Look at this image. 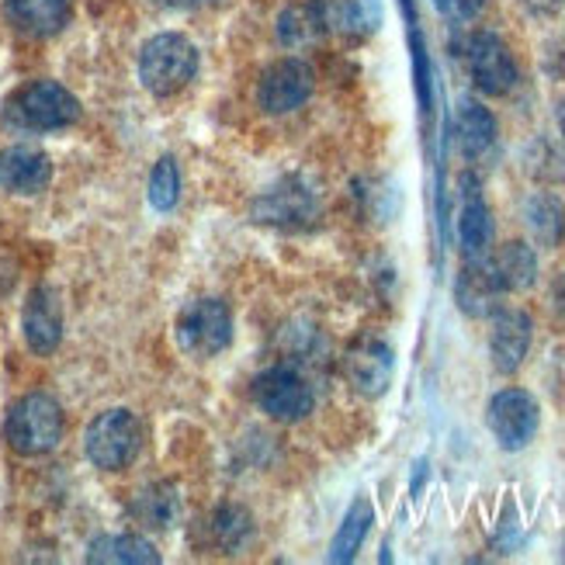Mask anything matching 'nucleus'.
I'll return each mask as SVG.
<instances>
[{"label": "nucleus", "instance_id": "18", "mask_svg": "<svg viewBox=\"0 0 565 565\" xmlns=\"http://www.w3.org/2000/svg\"><path fill=\"white\" fill-rule=\"evenodd\" d=\"M455 142L465 157H482L497 142V118L476 97H461L455 108Z\"/></svg>", "mask_w": 565, "mask_h": 565}, {"label": "nucleus", "instance_id": "23", "mask_svg": "<svg viewBox=\"0 0 565 565\" xmlns=\"http://www.w3.org/2000/svg\"><path fill=\"white\" fill-rule=\"evenodd\" d=\"M327 24L343 35H372L382 24L379 0H323Z\"/></svg>", "mask_w": 565, "mask_h": 565}, {"label": "nucleus", "instance_id": "19", "mask_svg": "<svg viewBox=\"0 0 565 565\" xmlns=\"http://www.w3.org/2000/svg\"><path fill=\"white\" fill-rule=\"evenodd\" d=\"M493 243V212L479 199V191H465V205L458 212V247L465 257H486Z\"/></svg>", "mask_w": 565, "mask_h": 565}, {"label": "nucleus", "instance_id": "29", "mask_svg": "<svg viewBox=\"0 0 565 565\" xmlns=\"http://www.w3.org/2000/svg\"><path fill=\"white\" fill-rule=\"evenodd\" d=\"M413 469H416V472H413V486H409V493H413V497H420V489H424V479H427V458H420V461H416Z\"/></svg>", "mask_w": 565, "mask_h": 565}, {"label": "nucleus", "instance_id": "6", "mask_svg": "<svg viewBox=\"0 0 565 565\" xmlns=\"http://www.w3.org/2000/svg\"><path fill=\"white\" fill-rule=\"evenodd\" d=\"M254 403L278 424H299L312 413L316 396L299 367L271 364L267 372H260L254 379Z\"/></svg>", "mask_w": 565, "mask_h": 565}, {"label": "nucleus", "instance_id": "22", "mask_svg": "<svg viewBox=\"0 0 565 565\" xmlns=\"http://www.w3.org/2000/svg\"><path fill=\"white\" fill-rule=\"evenodd\" d=\"M372 524H375V507H372V500L358 497V500L351 503V510L343 513L340 531L333 534L330 562H340V565H343V562H354V555L361 552V545H364L367 531H372Z\"/></svg>", "mask_w": 565, "mask_h": 565}, {"label": "nucleus", "instance_id": "26", "mask_svg": "<svg viewBox=\"0 0 565 565\" xmlns=\"http://www.w3.org/2000/svg\"><path fill=\"white\" fill-rule=\"evenodd\" d=\"M181 199V170L174 157H160L150 174V205L157 212H170Z\"/></svg>", "mask_w": 565, "mask_h": 565}, {"label": "nucleus", "instance_id": "30", "mask_svg": "<svg viewBox=\"0 0 565 565\" xmlns=\"http://www.w3.org/2000/svg\"><path fill=\"white\" fill-rule=\"evenodd\" d=\"M167 8H202V4H212V0H160Z\"/></svg>", "mask_w": 565, "mask_h": 565}, {"label": "nucleus", "instance_id": "11", "mask_svg": "<svg viewBox=\"0 0 565 565\" xmlns=\"http://www.w3.org/2000/svg\"><path fill=\"white\" fill-rule=\"evenodd\" d=\"M319 212L316 205V194L309 188H302L299 181H285L271 191H264L257 205H254V218L264 226H285V230H295V226H306L312 223Z\"/></svg>", "mask_w": 565, "mask_h": 565}, {"label": "nucleus", "instance_id": "4", "mask_svg": "<svg viewBox=\"0 0 565 565\" xmlns=\"http://www.w3.org/2000/svg\"><path fill=\"white\" fill-rule=\"evenodd\" d=\"M142 448V427L129 409H105L84 434V451L102 472L129 469Z\"/></svg>", "mask_w": 565, "mask_h": 565}, {"label": "nucleus", "instance_id": "31", "mask_svg": "<svg viewBox=\"0 0 565 565\" xmlns=\"http://www.w3.org/2000/svg\"><path fill=\"white\" fill-rule=\"evenodd\" d=\"M558 129H562V139H565V102L558 105Z\"/></svg>", "mask_w": 565, "mask_h": 565}, {"label": "nucleus", "instance_id": "12", "mask_svg": "<svg viewBox=\"0 0 565 565\" xmlns=\"http://www.w3.org/2000/svg\"><path fill=\"white\" fill-rule=\"evenodd\" d=\"M531 351V316L524 309H497L493 330H489V354L497 372L513 375Z\"/></svg>", "mask_w": 565, "mask_h": 565}, {"label": "nucleus", "instance_id": "24", "mask_svg": "<svg viewBox=\"0 0 565 565\" xmlns=\"http://www.w3.org/2000/svg\"><path fill=\"white\" fill-rule=\"evenodd\" d=\"M497 267V278L503 285V291H524L537 281V257L527 243L510 239L497 250V257H489Z\"/></svg>", "mask_w": 565, "mask_h": 565}, {"label": "nucleus", "instance_id": "21", "mask_svg": "<svg viewBox=\"0 0 565 565\" xmlns=\"http://www.w3.org/2000/svg\"><path fill=\"white\" fill-rule=\"evenodd\" d=\"M87 562L105 565H157L160 552L136 534H105L87 545Z\"/></svg>", "mask_w": 565, "mask_h": 565}, {"label": "nucleus", "instance_id": "1", "mask_svg": "<svg viewBox=\"0 0 565 565\" xmlns=\"http://www.w3.org/2000/svg\"><path fill=\"white\" fill-rule=\"evenodd\" d=\"M4 118L24 132H56L81 118V102L56 81H32L8 97Z\"/></svg>", "mask_w": 565, "mask_h": 565}, {"label": "nucleus", "instance_id": "27", "mask_svg": "<svg viewBox=\"0 0 565 565\" xmlns=\"http://www.w3.org/2000/svg\"><path fill=\"white\" fill-rule=\"evenodd\" d=\"M212 531H215V542L223 545V548H230V552H236V548H243V542L250 537V531H254V524H250V513L247 510H239V507H223L212 518Z\"/></svg>", "mask_w": 565, "mask_h": 565}, {"label": "nucleus", "instance_id": "14", "mask_svg": "<svg viewBox=\"0 0 565 565\" xmlns=\"http://www.w3.org/2000/svg\"><path fill=\"white\" fill-rule=\"evenodd\" d=\"M500 295H503V285L497 278V267L493 260L486 257H469V264L461 267V275L455 281V299H458V309L465 316H493L500 309Z\"/></svg>", "mask_w": 565, "mask_h": 565}, {"label": "nucleus", "instance_id": "9", "mask_svg": "<svg viewBox=\"0 0 565 565\" xmlns=\"http://www.w3.org/2000/svg\"><path fill=\"white\" fill-rule=\"evenodd\" d=\"M469 73L482 94L489 97H503L518 84V63H513V53L507 49V42L493 32H479L469 42Z\"/></svg>", "mask_w": 565, "mask_h": 565}, {"label": "nucleus", "instance_id": "7", "mask_svg": "<svg viewBox=\"0 0 565 565\" xmlns=\"http://www.w3.org/2000/svg\"><path fill=\"white\" fill-rule=\"evenodd\" d=\"M537 424H542V409L524 388H503L486 406V427L503 451H524L537 434Z\"/></svg>", "mask_w": 565, "mask_h": 565}, {"label": "nucleus", "instance_id": "16", "mask_svg": "<svg viewBox=\"0 0 565 565\" xmlns=\"http://www.w3.org/2000/svg\"><path fill=\"white\" fill-rule=\"evenodd\" d=\"M330 32L323 0H302V4H288L278 18V39L285 49H312L316 42H323Z\"/></svg>", "mask_w": 565, "mask_h": 565}, {"label": "nucleus", "instance_id": "20", "mask_svg": "<svg viewBox=\"0 0 565 565\" xmlns=\"http://www.w3.org/2000/svg\"><path fill=\"white\" fill-rule=\"evenodd\" d=\"M132 518L150 531H170L181 521V497L170 482L146 486L132 500Z\"/></svg>", "mask_w": 565, "mask_h": 565}, {"label": "nucleus", "instance_id": "17", "mask_svg": "<svg viewBox=\"0 0 565 565\" xmlns=\"http://www.w3.org/2000/svg\"><path fill=\"white\" fill-rule=\"evenodd\" d=\"M4 8L18 32L49 39L63 32V24L70 21L73 11V0H4Z\"/></svg>", "mask_w": 565, "mask_h": 565}, {"label": "nucleus", "instance_id": "2", "mask_svg": "<svg viewBox=\"0 0 565 565\" xmlns=\"http://www.w3.org/2000/svg\"><path fill=\"white\" fill-rule=\"evenodd\" d=\"M194 73H199V49H194L191 39H184L178 32H163L142 45L139 81L150 94H157V97L178 94L194 81Z\"/></svg>", "mask_w": 565, "mask_h": 565}, {"label": "nucleus", "instance_id": "10", "mask_svg": "<svg viewBox=\"0 0 565 565\" xmlns=\"http://www.w3.org/2000/svg\"><path fill=\"white\" fill-rule=\"evenodd\" d=\"M343 372H348L351 385L361 392V396L379 399L392 382V372H396V354H392L385 340L361 337L348 351V358H343Z\"/></svg>", "mask_w": 565, "mask_h": 565}, {"label": "nucleus", "instance_id": "25", "mask_svg": "<svg viewBox=\"0 0 565 565\" xmlns=\"http://www.w3.org/2000/svg\"><path fill=\"white\" fill-rule=\"evenodd\" d=\"M527 215V230L534 233V239L542 243V247H558V239L565 236V209L555 194H534L524 209Z\"/></svg>", "mask_w": 565, "mask_h": 565}, {"label": "nucleus", "instance_id": "28", "mask_svg": "<svg viewBox=\"0 0 565 565\" xmlns=\"http://www.w3.org/2000/svg\"><path fill=\"white\" fill-rule=\"evenodd\" d=\"M434 8H437L440 18L465 24V21H476L482 14L486 0H434Z\"/></svg>", "mask_w": 565, "mask_h": 565}, {"label": "nucleus", "instance_id": "5", "mask_svg": "<svg viewBox=\"0 0 565 565\" xmlns=\"http://www.w3.org/2000/svg\"><path fill=\"white\" fill-rule=\"evenodd\" d=\"M233 340V312L223 299H194L178 316V348L199 361L223 354Z\"/></svg>", "mask_w": 565, "mask_h": 565}, {"label": "nucleus", "instance_id": "13", "mask_svg": "<svg viewBox=\"0 0 565 565\" xmlns=\"http://www.w3.org/2000/svg\"><path fill=\"white\" fill-rule=\"evenodd\" d=\"M21 327H24V340L35 354H53L63 340V306H60V295L39 285L29 302H24V316H21Z\"/></svg>", "mask_w": 565, "mask_h": 565}, {"label": "nucleus", "instance_id": "15", "mask_svg": "<svg viewBox=\"0 0 565 565\" xmlns=\"http://www.w3.org/2000/svg\"><path fill=\"white\" fill-rule=\"evenodd\" d=\"M53 181V160L35 146H8L0 150V188L11 194H39Z\"/></svg>", "mask_w": 565, "mask_h": 565}, {"label": "nucleus", "instance_id": "3", "mask_svg": "<svg viewBox=\"0 0 565 565\" xmlns=\"http://www.w3.org/2000/svg\"><path fill=\"white\" fill-rule=\"evenodd\" d=\"M63 409L53 396H45V392H29V396H21L8 420H4V437L8 445L24 455V458H35V455H49L60 440H63Z\"/></svg>", "mask_w": 565, "mask_h": 565}, {"label": "nucleus", "instance_id": "8", "mask_svg": "<svg viewBox=\"0 0 565 565\" xmlns=\"http://www.w3.org/2000/svg\"><path fill=\"white\" fill-rule=\"evenodd\" d=\"M316 87V73L306 60L299 56H288L271 63L260 73V84H257V105L267 115H288L295 108H302Z\"/></svg>", "mask_w": 565, "mask_h": 565}]
</instances>
